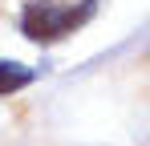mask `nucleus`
Wrapping results in <instances>:
<instances>
[{"label":"nucleus","mask_w":150,"mask_h":146,"mask_svg":"<svg viewBox=\"0 0 150 146\" xmlns=\"http://www.w3.org/2000/svg\"><path fill=\"white\" fill-rule=\"evenodd\" d=\"M98 0H28L21 12V28L28 41H61L93 16Z\"/></svg>","instance_id":"1"},{"label":"nucleus","mask_w":150,"mask_h":146,"mask_svg":"<svg viewBox=\"0 0 150 146\" xmlns=\"http://www.w3.org/2000/svg\"><path fill=\"white\" fill-rule=\"evenodd\" d=\"M28 81H33V69L16 65V61H0V97H4V94H16V89H25Z\"/></svg>","instance_id":"2"}]
</instances>
